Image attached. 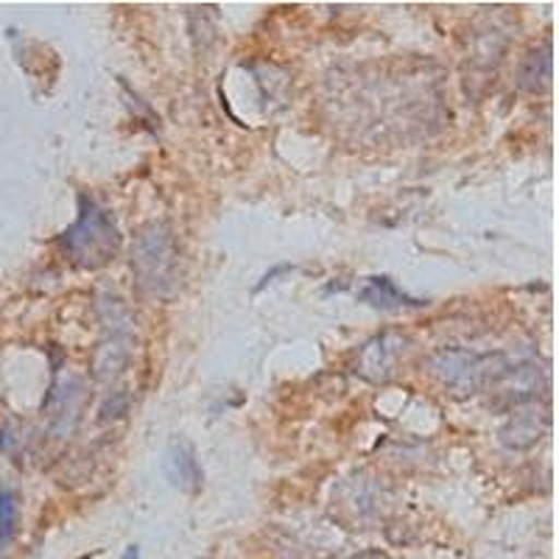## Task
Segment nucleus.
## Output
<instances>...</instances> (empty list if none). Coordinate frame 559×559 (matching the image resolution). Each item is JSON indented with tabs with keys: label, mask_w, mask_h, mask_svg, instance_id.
Masks as SVG:
<instances>
[{
	"label": "nucleus",
	"mask_w": 559,
	"mask_h": 559,
	"mask_svg": "<svg viewBox=\"0 0 559 559\" xmlns=\"http://www.w3.org/2000/svg\"><path fill=\"white\" fill-rule=\"evenodd\" d=\"M503 392L509 394V401L526 403L537 397V389H540V369L534 364H515V367H503Z\"/></svg>",
	"instance_id": "nucleus-7"
},
{
	"label": "nucleus",
	"mask_w": 559,
	"mask_h": 559,
	"mask_svg": "<svg viewBox=\"0 0 559 559\" xmlns=\"http://www.w3.org/2000/svg\"><path fill=\"white\" fill-rule=\"evenodd\" d=\"M64 261L79 269H102L121 252V229L93 197H79V218L57 238Z\"/></svg>",
	"instance_id": "nucleus-1"
},
{
	"label": "nucleus",
	"mask_w": 559,
	"mask_h": 559,
	"mask_svg": "<svg viewBox=\"0 0 559 559\" xmlns=\"http://www.w3.org/2000/svg\"><path fill=\"white\" fill-rule=\"evenodd\" d=\"M132 269L143 292L168 297L177 288L179 249L168 224L152 222L140 227L132 243Z\"/></svg>",
	"instance_id": "nucleus-2"
},
{
	"label": "nucleus",
	"mask_w": 559,
	"mask_h": 559,
	"mask_svg": "<svg viewBox=\"0 0 559 559\" xmlns=\"http://www.w3.org/2000/svg\"><path fill=\"white\" fill-rule=\"evenodd\" d=\"M389 344H392V336H381L364 347L361 372L367 378H372V381H378V378H386L389 372H392L394 347H389Z\"/></svg>",
	"instance_id": "nucleus-8"
},
{
	"label": "nucleus",
	"mask_w": 559,
	"mask_h": 559,
	"mask_svg": "<svg viewBox=\"0 0 559 559\" xmlns=\"http://www.w3.org/2000/svg\"><path fill=\"white\" fill-rule=\"evenodd\" d=\"M20 503L12 489H0V548H7L17 534Z\"/></svg>",
	"instance_id": "nucleus-11"
},
{
	"label": "nucleus",
	"mask_w": 559,
	"mask_h": 559,
	"mask_svg": "<svg viewBox=\"0 0 559 559\" xmlns=\"http://www.w3.org/2000/svg\"><path fill=\"white\" fill-rule=\"evenodd\" d=\"M87 403V386L79 376H59L53 381L51 392L45 397V417H48V428L57 437H68L76 428L82 408Z\"/></svg>",
	"instance_id": "nucleus-4"
},
{
	"label": "nucleus",
	"mask_w": 559,
	"mask_h": 559,
	"mask_svg": "<svg viewBox=\"0 0 559 559\" xmlns=\"http://www.w3.org/2000/svg\"><path fill=\"white\" fill-rule=\"evenodd\" d=\"M548 79H551V51L546 48L543 53L534 51L532 57L526 59V64L521 68L518 84H521L523 90H540Z\"/></svg>",
	"instance_id": "nucleus-10"
},
{
	"label": "nucleus",
	"mask_w": 559,
	"mask_h": 559,
	"mask_svg": "<svg viewBox=\"0 0 559 559\" xmlns=\"http://www.w3.org/2000/svg\"><path fill=\"white\" fill-rule=\"evenodd\" d=\"M358 299L378 311H401V308H419L423 302L412 299L406 292L397 288V283L389 277H367L358 288Z\"/></svg>",
	"instance_id": "nucleus-6"
},
{
	"label": "nucleus",
	"mask_w": 559,
	"mask_h": 559,
	"mask_svg": "<svg viewBox=\"0 0 559 559\" xmlns=\"http://www.w3.org/2000/svg\"><path fill=\"white\" fill-rule=\"evenodd\" d=\"M121 559H140V548L138 546H127V551H123Z\"/></svg>",
	"instance_id": "nucleus-12"
},
{
	"label": "nucleus",
	"mask_w": 559,
	"mask_h": 559,
	"mask_svg": "<svg viewBox=\"0 0 559 559\" xmlns=\"http://www.w3.org/2000/svg\"><path fill=\"white\" fill-rule=\"evenodd\" d=\"M543 426L537 414H518L509 419V426L503 428V445L507 448H528L540 439Z\"/></svg>",
	"instance_id": "nucleus-9"
},
{
	"label": "nucleus",
	"mask_w": 559,
	"mask_h": 559,
	"mask_svg": "<svg viewBox=\"0 0 559 559\" xmlns=\"http://www.w3.org/2000/svg\"><path fill=\"white\" fill-rule=\"evenodd\" d=\"M496 361L498 356H476L471 349H439L433 356V372L453 392L473 394L487 381L489 367Z\"/></svg>",
	"instance_id": "nucleus-3"
},
{
	"label": "nucleus",
	"mask_w": 559,
	"mask_h": 559,
	"mask_svg": "<svg viewBox=\"0 0 559 559\" xmlns=\"http://www.w3.org/2000/svg\"><path fill=\"white\" fill-rule=\"evenodd\" d=\"M166 476L174 487L185 492H197L202 487V467H199L197 451L188 442H171L166 453Z\"/></svg>",
	"instance_id": "nucleus-5"
}]
</instances>
